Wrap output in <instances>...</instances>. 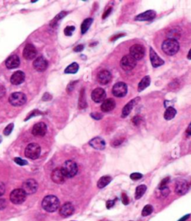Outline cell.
<instances>
[{"label": "cell", "instance_id": "4dcf8cb0", "mask_svg": "<svg viewBox=\"0 0 191 221\" xmlns=\"http://www.w3.org/2000/svg\"><path fill=\"white\" fill-rule=\"evenodd\" d=\"M180 35H181V31H180L179 27H176L173 28L169 31L167 36L170 38L169 39H173V40H177L180 38Z\"/></svg>", "mask_w": 191, "mask_h": 221}, {"label": "cell", "instance_id": "ac0fdd59", "mask_svg": "<svg viewBox=\"0 0 191 221\" xmlns=\"http://www.w3.org/2000/svg\"><path fill=\"white\" fill-rule=\"evenodd\" d=\"M155 16H156V12L155 11L149 10L140 14H138L134 18V20H136V21H151V20L155 19Z\"/></svg>", "mask_w": 191, "mask_h": 221}, {"label": "cell", "instance_id": "ee69618b", "mask_svg": "<svg viewBox=\"0 0 191 221\" xmlns=\"http://www.w3.org/2000/svg\"><path fill=\"white\" fill-rule=\"evenodd\" d=\"M122 202L124 205H128L129 203V199L128 197L127 194L125 193H122Z\"/></svg>", "mask_w": 191, "mask_h": 221}, {"label": "cell", "instance_id": "8992f818", "mask_svg": "<svg viewBox=\"0 0 191 221\" xmlns=\"http://www.w3.org/2000/svg\"><path fill=\"white\" fill-rule=\"evenodd\" d=\"M137 65V60L130 55H126L122 57L120 60V66L124 71H131Z\"/></svg>", "mask_w": 191, "mask_h": 221}, {"label": "cell", "instance_id": "7bdbcfd3", "mask_svg": "<svg viewBox=\"0 0 191 221\" xmlns=\"http://www.w3.org/2000/svg\"><path fill=\"white\" fill-rule=\"evenodd\" d=\"M90 116L96 120L102 119L103 117L102 114H101V113H91V114H90Z\"/></svg>", "mask_w": 191, "mask_h": 221}, {"label": "cell", "instance_id": "f6af8a7d", "mask_svg": "<svg viewBox=\"0 0 191 221\" xmlns=\"http://www.w3.org/2000/svg\"><path fill=\"white\" fill-rule=\"evenodd\" d=\"M123 142V139H117L116 140H114L112 142V146L114 147V148H116V147L120 146L122 143Z\"/></svg>", "mask_w": 191, "mask_h": 221}, {"label": "cell", "instance_id": "484cf974", "mask_svg": "<svg viewBox=\"0 0 191 221\" xmlns=\"http://www.w3.org/2000/svg\"><path fill=\"white\" fill-rule=\"evenodd\" d=\"M150 83H151V79H150V77L149 75L143 77L141 81H140V82L138 84V92H142V91H143L145 89L147 88L150 85Z\"/></svg>", "mask_w": 191, "mask_h": 221}, {"label": "cell", "instance_id": "9f6ffc18", "mask_svg": "<svg viewBox=\"0 0 191 221\" xmlns=\"http://www.w3.org/2000/svg\"><path fill=\"white\" fill-rule=\"evenodd\" d=\"M122 36H123V34H120V35H118V36L114 35V36H113V38H111V40H117L119 38H120V37H122Z\"/></svg>", "mask_w": 191, "mask_h": 221}, {"label": "cell", "instance_id": "d590c367", "mask_svg": "<svg viewBox=\"0 0 191 221\" xmlns=\"http://www.w3.org/2000/svg\"><path fill=\"white\" fill-rule=\"evenodd\" d=\"M14 125L13 123L9 124L5 128L4 130H3V133H4V135H10L13 129H14Z\"/></svg>", "mask_w": 191, "mask_h": 221}, {"label": "cell", "instance_id": "11a10c76", "mask_svg": "<svg viewBox=\"0 0 191 221\" xmlns=\"http://www.w3.org/2000/svg\"><path fill=\"white\" fill-rule=\"evenodd\" d=\"M186 132H187V134L191 135V122L190 123V124H189V126H188V127H187Z\"/></svg>", "mask_w": 191, "mask_h": 221}, {"label": "cell", "instance_id": "836d02e7", "mask_svg": "<svg viewBox=\"0 0 191 221\" xmlns=\"http://www.w3.org/2000/svg\"><path fill=\"white\" fill-rule=\"evenodd\" d=\"M66 14H67V12H65V11H62V12H61L60 14H58L57 15L55 16V18H54L52 21L51 22V25L52 27H55V25L58 23V21L62 19V18H64V16H65Z\"/></svg>", "mask_w": 191, "mask_h": 221}, {"label": "cell", "instance_id": "7c38bea8", "mask_svg": "<svg viewBox=\"0 0 191 221\" xmlns=\"http://www.w3.org/2000/svg\"><path fill=\"white\" fill-rule=\"evenodd\" d=\"M37 54H38V51H37L34 46H33L32 44H27L23 49V55L25 59L31 60L36 57Z\"/></svg>", "mask_w": 191, "mask_h": 221}, {"label": "cell", "instance_id": "681fc988", "mask_svg": "<svg viewBox=\"0 0 191 221\" xmlns=\"http://www.w3.org/2000/svg\"><path fill=\"white\" fill-rule=\"evenodd\" d=\"M112 12V8H109L108 9H107L106 11H105V12L103 14V16H102V19H106V18L111 14V13Z\"/></svg>", "mask_w": 191, "mask_h": 221}, {"label": "cell", "instance_id": "5bb4252c", "mask_svg": "<svg viewBox=\"0 0 191 221\" xmlns=\"http://www.w3.org/2000/svg\"><path fill=\"white\" fill-rule=\"evenodd\" d=\"M51 179L56 184H63L65 182L66 176L63 174L61 168H57L52 172Z\"/></svg>", "mask_w": 191, "mask_h": 221}, {"label": "cell", "instance_id": "44dd1931", "mask_svg": "<svg viewBox=\"0 0 191 221\" xmlns=\"http://www.w3.org/2000/svg\"><path fill=\"white\" fill-rule=\"evenodd\" d=\"M25 73L22 71H16L11 77V83L13 85H20L25 81Z\"/></svg>", "mask_w": 191, "mask_h": 221}, {"label": "cell", "instance_id": "3957f363", "mask_svg": "<svg viewBox=\"0 0 191 221\" xmlns=\"http://www.w3.org/2000/svg\"><path fill=\"white\" fill-rule=\"evenodd\" d=\"M61 168L66 178L73 177L78 173V165L75 161L72 160L66 161Z\"/></svg>", "mask_w": 191, "mask_h": 221}, {"label": "cell", "instance_id": "74e56055", "mask_svg": "<svg viewBox=\"0 0 191 221\" xmlns=\"http://www.w3.org/2000/svg\"><path fill=\"white\" fill-rule=\"evenodd\" d=\"M142 121H143V118L141 116H136L132 118V123L134 124L135 126H138L141 124Z\"/></svg>", "mask_w": 191, "mask_h": 221}, {"label": "cell", "instance_id": "277c9868", "mask_svg": "<svg viewBox=\"0 0 191 221\" xmlns=\"http://www.w3.org/2000/svg\"><path fill=\"white\" fill-rule=\"evenodd\" d=\"M41 149L37 143H31L28 144L25 150V157L31 159H36L40 157Z\"/></svg>", "mask_w": 191, "mask_h": 221}, {"label": "cell", "instance_id": "816d5d0a", "mask_svg": "<svg viewBox=\"0 0 191 221\" xmlns=\"http://www.w3.org/2000/svg\"><path fill=\"white\" fill-rule=\"evenodd\" d=\"M83 49H84V45H81H81L76 46L73 49L74 51H75V52H80V51H83Z\"/></svg>", "mask_w": 191, "mask_h": 221}, {"label": "cell", "instance_id": "ba28073f", "mask_svg": "<svg viewBox=\"0 0 191 221\" xmlns=\"http://www.w3.org/2000/svg\"><path fill=\"white\" fill-rule=\"evenodd\" d=\"M26 195L22 188L14 189L10 194L11 201L14 204H21L26 200Z\"/></svg>", "mask_w": 191, "mask_h": 221}, {"label": "cell", "instance_id": "7a4b0ae2", "mask_svg": "<svg viewBox=\"0 0 191 221\" xmlns=\"http://www.w3.org/2000/svg\"><path fill=\"white\" fill-rule=\"evenodd\" d=\"M179 43L177 40L169 38L163 42L162 46H161L162 51L169 56L175 55L179 51Z\"/></svg>", "mask_w": 191, "mask_h": 221}, {"label": "cell", "instance_id": "b9f144b4", "mask_svg": "<svg viewBox=\"0 0 191 221\" xmlns=\"http://www.w3.org/2000/svg\"><path fill=\"white\" fill-rule=\"evenodd\" d=\"M143 177V174L140 173H133L130 175V178L132 180H139Z\"/></svg>", "mask_w": 191, "mask_h": 221}, {"label": "cell", "instance_id": "f907efd6", "mask_svg": "<svg viewBox=\"0 0 191 221\" xmlns=\"http://www.w3.org/2000/svg\"><path fill=\"white\" fill-rule=\"evenodd\" d=\"M115 201H116V200H107V202H106L107 209H111V208H112L113 206H114Z\"/></svg>", "mask_w": 191, "mask_h": 221}, {"label": "cell", "instance_id": "9c48e42d", "mask_svg": "<svg viewBox=\"0 0 191 221\" xmlns=\"http://www.w3.org/2000/svg\"><path fill=\"white\" fill-rule=\"evenodd\" d=\"M38 183L33 179H28L22 185V189L26 194H33L38 191Z\"/></svg>", "mask_w": 191, "mask_h": 221}, {"label": "cell", "instance_id": "7402d4cb", "mask_svg": "<svg viewBox=\"0 0 191 221\" xmlns=\"http://www.w3.org/2000/svg\"><path fill=\"white\" fill-rule=\"evenodd\" d=\"M89 144L94 149L102 150L105 148V140L103 139H102L101 137H95L89 142Z\"/></svg>", "mask_w": 191, "mask_h": 221}, {"label": "cell", "instance_id": "f546056e", "mask_svg": "<svg viewBox=\"0 0 191 221\" xmlns=\"http://www.w3.org/2000/svg\"><path fill=\"white\" fill-rule=\"evenodd\" d=\"M88 104L86 101V98H85V90L83 88L80 92V96H79V107L80 109L86 108Z\"/></svg>", "mask_w": 191, "mask_h": 221}, {"label": "cell", "instance_id": "4fadbf2b", "mask_svg": "<svg viewBox=\"0 0 191 221\" xmlns=\"http://www.w3.org/2000/svg\"><path fill=\"white\" fill-rule=\"evenodd\" d=\"M46 131H47V127L46 124L44 122H38L34 125L31 133L34 136L42 137L46 135Z\"/></svg>", "mask_w": 191, "mask_h": 221}, {"label": "cell", "instance_id": "8d00e7d4", "mask_svg": "<svg viewBox=\"0 0 191 221\" xmlns=\"http://www.w3.org/2000/svg\"><path fill=\"white\" fill-rule=\"evenodd\" d=\"M75 26H66L64 29V34H65L66 36L70 37L73 35V31H75Z\"/></svg>", "mask_w": 191, "mask_h": 221}, {"label": "cell", "instance_id": "680465c9", "mask_svg": "<svg viewBox=\"0 0 191 221\" xmlns=\"http://www.w3.org/2000/svg\"><path fill=\"white\" fill-rule=\"evenodd\" d=\"M2 137H1V136H0V143H1V142H2Z\"/></svg>", "mask_w": 191, "mask_h": 221}, {"label": "cell", "instance_id": "5b68a950", "mask_svg": "<svg viewBox=\"0 0 191 221\" xmlns=\"http://www.w3.org/2000/svg\"><path fill=\"white\" fill-rule=\"evenodd\" d=\"M9 103L14 107H20L25 104L27 101V97L23 92H16L9 96Z\"/></svg>", "mask_w": 191, "mask_h": 221}, {"label": "cell", "instance_id": "30bf717a", "mask_svg": "<svg viewBox=\"0 0 191 221\" xmlns=\"http://www.w3.org/2000/svg\"><path fill=\"white\" fill-rule=\"evenodd\" d=\"M128 92V86L125 83L118 82L115 83L112 88V93L115 97L122 98L126 95Z\"/></svg>", "mask_w": 191, "mask_h": 221}, {"label": "cell", "instance_id": "d6a6232c", "mask_svg": "<svg viewBox=\"0 0 191 221\" xmlns=\"http://www.w3.org/2000/svg\"><path fill=\"white\" fill-rule=\"evenodd\" d=\"M79 66L77 63H73L72 64H70V66H68L66 68V69L64 70V72L66 74H75L79 71Z\"/></svg>", "mask_w": 191, "mask_h": 221}, {"label": "cell", "instance_id": "52a82bcc", "mask_svg": "<svg viewBox=\"0 0 191 221\" xmlns=\"http://www.w3.org/2000/svg\"><path fill=\"white\" fill-rule=\"evenodd\" d=\"M129 52H130L129 55L133 58H134L136 60H140L143 59V57L145 55L146 50L143 46L140 45V44H134L131 46Z\"/></svg>", "mask_w": 191, "mask_h": 221}, {"label": "cell", "instance_id": "7dc6e473", "mask_svg": "<svg viewBox=\"0 0 191 221\" xmlns=\"http://www.w3.org/2000/svg\"><path fill=\"white\" fill-rule=\"evenodd\" d=\"M77 83V81H73V82L70 83L69 85H68V86H67V92H71V91L74 89V86H75V83Z\"/></svg>", "mask_w": 191, "mask_h": 221}, {"label": "cell", "instance_id": "f1b7e54d", "mask_svg": "<svg viewBox=\"0 0 191 221\" xmlns=\"http://www.w3.org/2000/svg\"><path fill=\"white\" fill-rule=\"evenodd\" d=\"M93 22V20L92 18H87V19H85L84 21H83V23L81 25V34H84L88 31V29H90V25H92Z\"/></svg>", "mask_w": 191, "mask_h": 221}, {"label": "cell", "instance_id": "83f0119b", "mask_svg": "<svg viewBox=\"0 0 191 221\" xmlns=\"http://www.w3.org/2000/svg\"><path fill=\"white\" fill-rule=\"evenodd\" d=\"M176 113H177V111H176L175 108H173L172 107H169L166 108V111H165L164 117L165 119L167 121L172 120L175 116Z\"/></svg>", "mask_w": 191, "mask_h": 221}, {"label": "cell", "instance_id": "f5cc1de1", "mask_svg": "<svg viewBox=\"0 0 191 221\" xmlns=\"http://www.w3.org/2000/svg\"><path fill=\"white\" fill-rule=\"evenodd\" d=\"M5 92H6V91H5V87L3 86H0V98H2L5 95Z\"/></svg>", "mask_w": 191, "mask_h": 221}, {"label": "cell", "instance_id": "cb8c5ba5", "mask_svg": "<svg viewBox=\"0 0 191 221\" xmlns=\"http://www.w3.org/2000/svg\"><path fill=\"white\" fill-rule=\"evenodd\" d=\"M188 183L185 180H179L177 182L175 186V193L178 195H184L188 191Z\"/></svg>", "mask_w": 191, "mask_h": 221}, {"label": "cell", "instance_id": "1f68e13d", "mask_svg": "<svg viewBox=\"0 0 191 221\" xmlns=\"http://www.w3.org/2000/svg\"><path fill=\"white\" fill-rule=\"evenodd\" d=\"M146 189H147V188H146V185H140L137 187L136 191H135V198L137 200L141 198L143 195L145 194Z\"/></svg>", "mask_w": 191, "mask_h": 221}, {"label": "cell", "instance_id": "db71d44e", "mask_svg": "<svg viewBox=\"0 0 191 221\" xmlns=\"http://www.w3.org/2000/svg\"><path fill=\"white\" fill-rule=\"evenodd\" d=\"M190 214H186L185 216H184L183 217H181V218L180 219L179 221H186L187 219L190 218Z\"/></svg>", "mask_w": 191, "mask_h": 221}, {"label": "cell", "instance_id": "e0dca14e", "mask_svg": "<svg viewBox=\"0 0 191 221\" xmlns=\"http://www.w3.org/2000/svg\"><path fill=\"white\" fill-rule=\"evenodd\" d=\"M33 66L38 72H44L48 67V62L43 57H38L33 63Z\"/></svg>", "mask_w": 191, "mask_h": 221}, {"label": "cell", "instance_id": "e575fe53", "mask_svg": "<svg viewBox=\"0 0 191 221\" xmlns=\"http://www.w3.org/2000/svg\"><path fill=\"white\" fill-rule=\"evenodd\" d=\"M153 211V207L151 205H146L144 206L142 211V215L143 217L149 216Z\"/></svg>", "mask_w": 191, "mask_h": 221}, {"label": "cell", "instance_id": "6da1fadb", "mask_svg": "<svg viewBox=\"0 0 191 221\" xmlns=\"http://www.w3.org/2000/svg\"><path fill=\"white\" fill-rule=\"evenodd\" d=\"M60 206V201L57 197L49 195L43 198L42 201V207L48 212H55Z\"/></svg>", "mask_w": 191, "mask_h": 221}, {"label": "cell", "instance_id": "2e32d148", "mask_svg": "<svg viewBox=\"0 0 191 221\" xmlns=\"http://www.w3.org/2000/svg\"><path fill=\"white\" fill-rule=\"evenodd\" d=\"M74 211H75V208H74L73 204L71 202H67L61 206L59 213H60L61 217H68L71 216L74 213Z\"/></svg>", "mask_w": 191, "mask_h": 221}, {"label": "cell", "instance_id": "f35d334b", "mask_svg": "<svg viewBox=\"0 0 191 221\" xmlns=\"http://www.w3.org/2000/svg\"><path fill=\"white\" fill-rule=\"evenodd\" d=\"M14 161L17 165H20V166H23V165H26L28 164V161L26 160H24V159L19 157L14 158Z\"/></svg>", "mask_w": 191, "mask_h": 221}, {"label": "cell", "instance_id": "ab89813d", "mask_svg": "<svg viewBox=\"0 0 191 221\" xmlns=\"http://www.w3.org/2000/svg\"><path fill=\"white\" fill-rule=\"evenodd\" d=\"M169 182H170V177L164 178V179L161 182L160 185H159L158 186V189H162V188H166Z\"/></svg>", "mask_w": 191, "mask_h": 221}, {"label": "cell", "instance_id": "60d3db41", "mask_svg": "<svg viewBox=\"0 0 191 221\" xmlns=\"http://www.w3.org/2000/svg\"><path fill=\"white\" fill-rule=\"evenodd\" d=\"M159 191H160V194L162 197H167L170 192V189H169L167 187L164 188H162V189H159Z\"/></svg>", "mask_w": 191, "mask_h": 221}, {"label": "cell", "instance_id": "91938a15", "mask_svg": "<svg viewBox=\"0 0 191 221\" xmlns=\"http://www.w3.org/2000/svg\"><path fill=\"white\" fill-rule=\"evenodd\" d=\"M130 221H132V220H130Z\"/></svg>", "mask_w": 191, "mask_h": 221}, {"label": "cell", "instance_id": "d6986e66", "mask_svg": "<svg viewBox=\"0 0 191 221\" xmlns=\"http://www.w3.org/2000/svg\"><path fill=\"white\" fill-rule=\"evenodd\" d=\"M98 82L101 85H106L111 81V74L106 69H103L100 71L97 76Z\"/></svg>", "mask_w": 191, "mask_h": 221}, {"label": "cell", "instance_id": "bcb514c9", "mask_svg": "<svg viewBox=\"0 0 191 221\" xmlns=\"http://www.w3.org/2000/svg\"><path fill=\"white\" fill-rule=\"evenodd\" d=\"M7 206V201L5 199L0 198V210H3Z\"/></svg>", "mask_w": 191, "mask_h": 221}, {"label": "cell", "instance_id": "9a60e30c", "mask_svg": "<svg viewBox=\"0 0 191 221\" xmlns=\"http://www.w3.org/2000/svg\"><path fill=\"white\" fill-rule=\"evenodd\" d=\"M149 57L150 60H151V64L154 68L159 67V66L164 64V60H162V59L157 55L156 52L155 51V50L152 47L149 49Z\"/></svg>", "mask_w": 191, "mask_h": 221}, {"label": "cell", "instance_id": "8fae6325", "mask_svg": "<svg viewBox=\"0 0 191 221\" xmlns=\"http://www.w3.org/2000/svg\"><path fill=\"white\" fill-rule=\"evenodd\" d=\"M92 100L96 103H100L102 102L106 98V92L102 88H96L93 90L91 93Z\"/></svg>", "mask_w": 191, "mask_h": 221}, {"label": "cell", "instance_id": "603a6c76", "mask_svg": "<svg viewBox=\"0 0 191 221\" xmlns=\"http://www.w3.org/2000/svg\"><path fill=\"white\" fill-rule=\"evenodd\" d=\"M139 99H140V98H134V99H132L131 101H129V103L126 104L125 107H123V109H122V115H121L122 118H125V117H127L129 114H130L131 110H132L133 108H134L135 104L138 103Z\"/></svg>", "mask_w": 191, "mask_h": 221}, {"label": "cell", "instance_id": "4316f807", "mask_svg": "<svg viewBox=\"0 0 191 221\" xmlns=\"http://www.w3.org/2000/svg\"><path fill=\"white\" fill-rule=\"evenodd\" d=\"M112 178L110 176H102L101 178L99 179L97 183V187L99 188H103L106 187L109 183H111Z\"/></svg>", "mask_w": 191, "mask_h": 221}, {"label": "cell", "instance_id": "c3c4849f", "mask_svg": "<svg viewBox=\"0 0 191 221\" xmlns=\"http://www.w3.org/2000/svg\"><path fill=\"white\" fill-rule=\"evenodd\" d=\"M5 184L2 182H0V197L2 196L5 194Z\"/></svg>", "mask_w": 191, "mask_h": 221}, {"label": "cell", "instance_id": "d4e9b609", "mask_svg": "<svg viewBox=\"0 0 191 221\" xmlns=\"http://www.w3.org/2000/svg\"><path fill=\"white\" fill-rule=\"evenodd\" d=\"M115 107H116V102L114 100L113 98H107L102 104L101 109L103 112L107 113L112 111L115 108Z\"/></svg>", "mask_w": 191, "mask_h": 221}, {"label": "cell", "instance_id": "6f0895ef", "mask_svg": "<svg viewBox=\"0 0 191 221\" xmlns=\"http://www.w3.org/2000/svg\"><path fill=\"white\" fill-rule=\"evenodd\" d=\"M187 59H188V60H191V49H190V51H189L188 54H187Z\"/></svg>", "mask_w": 191, "mask_h": 221}, {"label": "cell", "instance_id": "ffe728a7", "mask_svg": "<svg viewBox=\"0 0 191 221\" xmlns=\"http://www.w3.org/2000/svg\"><path fill=\"white\" fill-rule=\"evenodd\" d=\"M20 64V57L16 55H13L11 56L8 57L6 61H5V66L9 69H13L17 68Z\"/></svg>", "mask_w": 191, "mask_h": 221}]
</instances>
